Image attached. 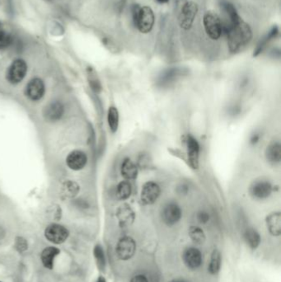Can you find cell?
Listing matches in <instances>:
<instances>
[{
    "label": "cell",
    "instance_id": "cell-6",
    "mask_svg": "<svg viewBox=\"0 0 281 282\" xmlns=\"http://www.w3.org/2000/svg\"><path fill=\"white\" fill-rule=\"evenodd\" d=\"M27 63L22 59L14 60L7 71V79L10 84H19L27 74Z\"/></svg>",
    "mask_w": 281,
    "mask_h": 282
},
{
    "label": "cell",
    "instance_id": "cell-26",
    "mask_svg": "<svg viewBox=\"0 0 281 282\" xmlns=\"http://www.w3.org/2000/svg\"><path fill=\"white\" fill-rule=\"evenodd\" d=\"M189 236L195 244H202L206 241V234L204 231L196 226H192L190 228Z\"/></svg>",
    "mask_w": 281,
    "mask_h": 282
},
{
    "label": "cell",
    "instance_id": "cell-33",
    "mask_svg": "<svg viewBox=\"0 0 281 282\" xmlns=\"http://www.w3.org/2000/svg\"><path fill=\"white\" fill-rule=\"evenodd\" d=\"M149 282L148 280H147L146 277L143 276V275H138V276H135V277H133L131 282Z\"/></svg>",
    "mask_w": 281,
    "mask_h": 282
},
{
    "label": "cell",
    "instance_id": "cell-23",
    "mask_svg": "<svg viewBox=\"0 0 281 282\" xmlns=\"http://www.w3.org/2000/svg\"><path fill=\"white\" fill-rule=\"evenodd\" d=\"M119 112L115 106H111L107 113V122L112 133H116L119 127Z\"/></svg>",
    "mask_w": 281,
    "mask_h": 282
},
{
    "label": "cell",
    "instance_id": "cell-10",
    "mask_svg": "<svg viewBox=\"0 0 281 282\" xmlns=\"http://www.w3.org/2000/svg\"><path fill=\"white\" fill-rule=\"evenodd\" d=\"M182 212L178 205L176 203H169L163 208L162 218L163 222L168 226L174 225L181 220Z\"/></svg>",
    "mask_w": 281,
    "mask_h": 282
},
{
    "label": "cell",
    "instance_id": "cell-30",
    "mask_svg": "<svg viewBox=\"0 0 281 282\" xmlns=\"http://www.w3.org/2000/svg\"><path fill=\"white\" fill-rule=\"evenodd\" d=\"M94 255L96 260L98 262V266H100L101 268H104L105 261L103 247L99 245L96 246L94 249Z\"/></svg>",
    "mask_w": 281,
    "mask_h": 282
},
{
    "label": "cell",
    "instance_id": "cell-25",
    "mask_svg": "<svg viewBox=\"0 0 281 282\" xmlns=\"http://www.w3.org/2000/svg\"><path fill=\"white\" fill-rule=\"evenodd\" d=\"M132 193V187L129 181H122L116 187V195L120 200H126L129 198Z\"/></svg>",
    "mask_w": 281,
    "mask_h": 282
},
{
    "label": "cell",
    "instance_id": "cell-35",
    "mask_svg": "<svg viewBox=\"0 0 281 282\" xmlns=\"http://www.w3.org/2000/svg\"><path fill=\"white\" fill-rule=\"evenodd\" d=\"M156 1L159 3H167L169 0H156Z\"/></svg>",
    "mask_w": 281,
    "mask_h": 282
},
{
    "label": "cell",
    "instance_id": "cell-18",
    "mask_svg": "<svg viewBox=\"0 0 281 282\" xmlns=\"http://www.w3.org/2000/svg\"><path fill=\"white\" fill-rule=\"evenodd\" d=\"M266 226L268 230L273 236H280L281 234V212H273L267 215Z\"/></svg>",
    "mask_w": 281,
    "mask_h": 282
},
{
    "label": "cell",
    "instance_id": "cell-5",
    "mask_svg": "<svg viewBox=\"0 0 281 282\" xmlns=\"http://www.w3.org/2000/svg\"><path fill=\"white\" fill-rule=\"evenodd\" d=\"M197 3L187 2L184 3L179 14V25L184 30H190L192 28L195 16L198 13Z\"/></svg>",
    "mask_w": 281,
    "mask_h": 282
},
{
    "label": "cell",
    "instance_id": "cell-3",
    "mask_svg": "<svg viewBox=\"0 0 281 282\" xmlns=\"http://www.w3.org/2000/svg\"><path fill=\"white\" fill-rule=\"evenodd\" d=\"M220 8L222 12V18H220L222 23V33L227 35L230 29L242 19L238 15L234 5L229 2L223 1L220 5Z\"/></svg>",
    "mask_w": 281,
    "mask_h": 282
},
{
    "label": "cell",
    "instance_id": "cell-4",
    "mask_svg": "<svg viewBox=\"0 0 281 282\" xmlns=\"http://www.w3.org/2000/svg\"><path fill=\"white\" fill-rule=\"evenodd\" d=\"M204 27L207 35L213 40H218L221 36L222 23L219 14L213 11L206 12L204 15Z\"/></svg>",
    "mask_w": 281,
    "mask_h": 282
},
{
    "label": "cell",
    "instance_id": "cell-9",
    "mask_svg": "<svg viewBox=\"0 0 281 282\" xmlns=\"http://www.w3.org/2000/svg\"><path fill=\"white\" fill-rule=\"evenodd\" d=\"M46 239L54 244H62L68 239L69 231L62 225L52 224L45 231Z\"/></svg>",
    "mask_w": 281,
    "mask_h": 282
},
{
    "label": "cell",
    "instance_id": "cell-36",
    "mask_svg": "<svg viewBox=\"0 0 281 282\" xmlns=\"http://www.w3.org/2000/svg\"><path fill=\"white\" fill-rule=\"evenodd\" d=\"M184 282V281H181V280H174V281H173V282Z\"/></svg>",
    "mask_w": 281,
    "mask_h": 282
},
{
    "label": "cell",
    "instance_id": "cell-22",
    "mask_svg": "<svg viewBox=\"0 0 281 282\" xmlns=\"http://www.w3.org/2000/svg\"><path fill=\"white\" fill-rule=\"evenodd\" d=\"M279 34V28L277 26H274L266 35L264 36V38L262 39L260 43L257 46V49L255 51L254 55H257L260 54L261 52H263V50L265 49L268 44L270 43V41H272L273 39L276 38V36Z\"/></svg>",
    "mask_w": 281,
    "mask_h": 282
},
{
    "label": "cell",
    "instance_id": "cell-14",
    "mask_svg": "<svg viewBox=\"0 0 281 282\" xmlns=\"http://www.w3.org/2000/svg\"><path fill=\"white\" fill-rule=\"evenodd\" d=\"M88 162V157L86 154L80 150H74L68 155L66 159V163L69 168L73 170H80L85 167Z\"/></svg>",
    "mask_w": 281,
    "mask_h": 282
},
{
    "label": "cell",
    "instance_id": "cell-32",
    "mask_svg": "<svg viewBox=\"0 0 281 282\" xmlns=\"http://www.w3.org/2000/svg\"><path fill=\"white\" fill-rule=\"evenodd\" d=\"M197 219L201 224H206L210 220V214L206 212H200L198 214Z\"/></svg>",
    "mask_w": 281,
    "mask_h": 282
},
{
    "label": "cell",
    "instance_id": "cell-28",
    "mask_svg": "<svg viewBox=\"0 0 281 282\" xmlns=\"http://www.w3.org/2000/svg\"><path fill=\"white\" fill-rule=\"evenodd\" d=\"M62 191L63 193L66 196L72 197V196H74L79 192V186L76 184L75 182L70 181V182H65V185L63 186Z\"/></svg>",
    "mask_w": 281,
    "mask_h": 282
},
{
    "label": "cell",
    "instance_id": "cell-1",
    "mask_svg": "<svg viewBox=\"0 0 281 282\" xmlns=\"http://www.w3.org/2000/svg\"><path fill=\"white\" fill-rule=\"evenodd\" d=\"M228 46L232 53H237L250 43L252 38V31L249 24L240 20L228 33Z\"/></svg>",
    "mask_w": 281,
    "mask_h": 282
},
{
    "label": "cell",
    "instance_id": "cell-24",
    "mask_svg": "<svg viewBox=\"0 0 281 282\" xmlns=\"http://www.w3.org/2000/svg\"><path fill=\"white\" fill-rule=\"evenodd\" d=\"M244 238H245L246 244H248L249 247L252 249H256L261 243V237L259 233H257V231L254 229H246L244 234Z\"/></svg>",
    "mask_w": 281,
    "mask_h": 282
},
{
    "label": "cell",
    "instance_id": "cell-29",
    "mask_svg": "<svg viewBox=\"0 0 281 282\" xmlns=\"http://www.w3.org/2000/svg\"><path fill=\"white\" fill-rule=\"evenodd\" d=\"M12 41V35L6 31L0 29V49H5L11 45Z\"/></svg>",
    "mask_w": 281,
    "mask_h": 282
},
{
    "label": "cell",
    "instance_id": "cell-11",
    "mask_svg": "<svg viewBox=\"0 0 281 282\" xmlns=\"http://www.w3.org/2000/svg\"><path fill=\"white\" fill-rule=\"evenodd\" d=\"M187 155L190 164L193 168H197L199 166L200 157V144L193 136H187Z\"/></svg>",
    "mask_w": 281,
    "mask_h": 282
},
{
    "label": "cell",
    "instance_id": "cell-15",
    "mask_svg": "<svg viewBox=\"0 0 281 282\" xmlns=\"http://www.w3.org/2000/svg\"><path fill=\"white\" fill-rule=\"evenodd\" d=\"M116 216L119 220V225L122 228H126L132 225L135 220V212L128 205L121 206L116 212Z\"/></svg>",
    "mask_w": 281,
    "mask_h": 282
},
{
    "label": "cell",
    "instance_id": "cell-19",
    "mask_svg": "<svg viewBox=\"0 0 281 282\" xmlns=\"http://www.w3.org/2000/svg\"><path fill=\"white\" fill-rule=\"evenodd\" d=\"M121 173L124 179L126 181L134 180L138 175V168L134 162L130 159H124L122 162Z\"/></svg>",
    "mask_w": 281,
    "mask_h": 282
},
{
    "label": "cell",
    "instance_id": "cell-37",
    "mask_svg": "<svg viewBox=\"0 0 281 282\" xmlns=\"http://www.w3.org/2000/svg\"><path fill=\"white\" fill-rule=\"evenodd\" d=\"M0 29H2V23L0 22Z\"/></svg>",
    "mask_w": 281,
    "mask_h": 282
},
{
    "label": "cell",
    "instance_id": "cell-20",
    "mask_svg": "<svg viewBox=\"0 0 281 282\" xmlns=\"http://www.w3.org/2000/svg\"><path fill=\"white\" fill-rule=\"evenodd\" d=\"M64 113V106L62 103L54 102L46 106L45 110V117L51 122H55L61 118Z\"/></svg>",
    "mask_w": 281,
    "mask_h": 282
},
{
    "label": "cell",
    "instance_id": "cell-16",
    "mask_svg": "<svg viewBox=\"0 0 281 282\" xmlns=\"http://www.w3.org/2000/svg\"><path fill=\"white\" fill-rule=\"evenodd\" d=\"M184 262L188 267L198 268L202 263V256L200 251L195 247L187 248L183 254Z\"/></svg>",
    "mask_w": 281,
    "mask_h": 282
},
{
    "label": "cell",
    "instance_id": "cell-27",
    "mask_svg": "<svg viewBox=\"0 0 281 282\" xmlns=\"http://www.w3.org/2000/svg\"><path fill=\"white\" fill-rule=\"evenodd\" d=\"M221 265V255L219 250L214 249L211 255V263L209 266V271L211 274H216L220 269Z\"/></svg>",
    "mask_w": 281,
    "mask_h": 282
},
{
    "label": "cell",
    "instance_id": "cell-8",
    "mask_svg": "<svg viewBox=\"0 0 281 282\" xmlns=\"http://www.w3.org/2000/svg\"><path fill=\"white\" fill-rule=\"evenodd\" d=\"M161 193L159 185L154 182H148L143 185L141 191L140 200L143 205H153L157 201Z\"/></svg>",
    "mask_w": 281,
    "mask_h": 282
},
{
    "label": "cell",
    "instance_id": "cell-34",
    "mask_svg": "<svg viewBox=\"0 0 281 282\" xmlns=\"http://www.w3.org/2000/svg\"><path fill=\"white\" fill-rule=\"evenodd\" d=\"M97 282H105V279L103 277H100L98 278V281Z\"/></svg>",
    "mask_w": 281,
    "mask_h": 282
},
{
    "label": "cell",
    "instance_id": "cell-17",
    "mask_svg": "<svg viewBox=\"0 0 281 282\" xmlns=\"http://www.w3.org/2000/svg\"><path fill=\"white\" fill-rule=\"evenodd\" d=\"M265 159L269 163L276 165L281 163V145L277 141L270 143L265 151Z\"/></svg>",
    "mask_w": 281,
    "mask_h": 282
},
{
    "label": "cell",
    "instance_id": "cell-21",
    "mask_svg": "<svg viewBox=\"0 0 281 282\" xmlns=\"http://www.w3.org/2000/svg\"><path fill=\"white\" fill-rule=\"evenodd\" d=\"M60 254V250L54 247H48L41 253V262L46 268L52 269L54 266V259Z\"/></svg>",
    "mask_w": 281,
    "mask_h": 282
},
{
    "label": "cell",
    "instance_id": "cell-31",
    "mask_svg": "<svg viewBox=\"0 0 281 282\" xmlns=\"http://www.w3.org/2000/svg\"><path fill=\"white\" fill-rule=\"evenodd\" d=\"M16 247L20 252H24L27 248V243L24 239L18 238L17 239Z\"/></svg>",
    "mask_w": 281,
    "mask_h": 282
},
{
    "label": "cell",
    "instance_id": "cell-7",
    "mask_svg": "<svg viewBox=\"0 0 281 282\" xmlns=\"http://www.w3.org/2000/svg\"><path fill=\"white\" fill-rule=\"evenodd\" d=\"M136 244L131 237L124 236L120 239L116 246V254L121 260H129L135 254Z\"/></svg>",
    "mask_w": 281,
    "mask_h": 282
},
{
    "label": "cell",
    "instance_id": "cell-2",
    "mask_svg": "<svg viewBox=\"0 0 281 282\" xmlns=\"http://www.w3.org/2000/svg\"><path fill=\"white\" fill-rule=\"evenodd\" d=\"M133 22L141 33L146 34L151 32L154 27L155 18L154 11L149 6L140 7L134 4L132 7Z\"/></svg>",
    "mask_w": 281,
    "mask_h": 282
},
{
    "label": "cell",
    "instance_id": "cell-12",
    "mask_svg": "<svg viewBox=\"0 0 281 282\" xmlns=\"http://www.w3.org/2000/svg\"><path fill=\"white\" fill-rule=\"evenodd\" d=\"M26 93L31 100L38 101L43 98L45 94V84L41 79L35 78L27 85Z\"/></svg>",
    "mask_w": 281,
    "mask_h": 282
},
{
    "label": "cell",
    "instance_id": "cell-13",
    "mask_svg": "<svg viewBox=\"0 0 281 282\" xmlns=\"http://www.w3.org/2000/svg\"><path fill=\"white\" fill-rule=\"evenodd\" d=\"M272 189V185L268 181H257L251 185L250 193L254 198L263 200L270 196Z\"/></svg>",
    "mask_w": 281,
    "mask_h": 282
}]
</instances>
